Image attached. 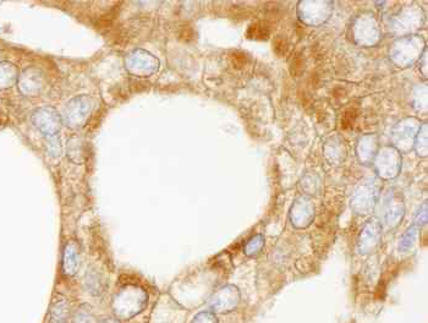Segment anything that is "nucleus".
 Wrapping results in <instances>:
<instances>
[{"label": "nucleus", "instance_id": "nucleus-1", "mask_svg": "<svg viewBox=\"0 0 428 323\" xmlns=\"http://www.w3.org/2000/svg\"><path fill=\"white\" fill-rule=\"evenodd\" d=\"M148 295L137 285H125L113 297V311L117 317L129 319L140 314L146 307Z\"/></svg>", "mask_w": 428, "mask_h": 323}, {"label": "nucleus", "instance_id": "nucleus-2", "mask_svg": "<svg viewBox=\"0 0 428 323\" xmlns=\"http://www.w3.org/2000/svg\"><path fill=\"white\" fill-rule=\"evenodd\" d=\"M93 101L90 96H78L70 99L64 108V121L66 125L78 129L85 125L88 117L91 116Z\"/></svg>", "mask_w": 428, "mask_h": 323}, {"label": "nucleus", "instance_id": "nucleus-3", "mask_svg": "<svg viewBox=\"0 0 428 323\" xmlns=\"http://www.w3.org/2000/svg\"><path fill=\"white\" fill-rule=\"evenodd\" d=\"M32 123L42 134L53 136L61 131L63 119L54 108L42 107L32 114Z\"/></svg>", "mask_w": 428, "mask_h": 323}, {"label": "nucleus", "instance_id": "nucleus-4", "mask_svg": "<svg viewBox=\"0 0 428 323\" xmlns=\"http://www.w3.org/2000/svg\"><path fill=\"white\" fill-rule=\"evenodd\" d=\"M240 297H241L240 292L236 287L225 285L213 294V297L209 300V307L212 312L226 314L238 307Z\"/></svg>", "mask_w": 428, "mask_h": 323}, {"label": "nucleus", "instance_id": "nucleus-5", "mask_svg": "<svg viewBox=\"0 0 428 323\" xmlns=\"http://www.w3.org/2000/svg\"><path fill=\"white\" fill-rule=\"evenodd\" d=\"M126 69L135 76H148L157 68V59L143 49L129 53L125 59Z\"/></svg>", "mask_w": 428, "mask_h": 323}, {"label": "nucleus", "instance_id": "nucleus-6", "mask_svg": "<svg viewBox=\"0 0 428 323\" xmlns=\"http://www.w3.org/2000/svg\"><path fill=\"white\" fill-rule=\"evenodd\" d=\"M44 75L37 68H27L24 70L18 78L19 90L26 97L38 96L44 88Z\"/></svg>", "mask_w": 428, "mask_h": 323}, {"label": "nucleus", "instance_id": "nucleus-7", "mask_svg": "<svg viewBox=\"0 0 428 323\" xmlns=\"http://www.w3.org/2000/svg\"><path fill=\"white\" fill-rule=\"evenodd\" d=\"M73 311L69 299L63 294H56L48 312V323H71Z\"/></svg>", "mask_w": 428, "mask_h": 323}, {"label": "nucleus", "instance_id": "nucleus-8", "mask_svg": "<svg viewBox=\"0 0 428 323\" xmlns=\"http://www.w3.org/2000/svg\"><path fill=\"white\" fill-rule=\"evenodd\" d=\"M81 266V250L76 240H69L66 242L63 252V261L61 267L64 275L68 277H74L78 275V270Z\"/></svg>", "mask_w": 428, "mask_h": 323}, {"label": "nucleus", "instance_id": "nucleus-9", "mask_svg": "<svg viewBox=\"0 0 428 323\" xmlns=\"http://www.w3.org/2000/svg\"><path fill=\"white\" fill-rule=\"evenodd\" d=\"M16 65L10 61H0V91L8 90L18 82Z\"/></svg>", "mask_w": 428, "mask_h": 323}, {"label": "nucleus", "instance_id": "nucleus-10", "mask_svg": "<svg viewBox=\"0 0 428 323\" xmlns=\"http://www.w3.org/2000/svg\"><path fill=\"white\" fill-rule=\"evenodd\" d=\"M66 153H68L69 160L74 163L83 164L85 162L86 148H85V143L80 136H73L70 138L68 141V146H66Z\"/></svg>", "mask_w": 428, "mask_h": 323}, {"label": "nucleus", "instance_id": "nucleus-11", "mask_svg": "<svg viewBox=\"0 0 428 323\" xmlns=\"http://www.w3.org/2000/svg\"><path fill=\"white\" fill-rule=\"evenodd\" d=\"M85 285L92 297H100L105 292V283H104L103 278L100 276V273L95 272V270L87 272Z\"/></svg>", "mask_w": 428, "mask_h": 323}, {"label": "nucleus", "instance_id": "nucleus-12", "mask_svg": "<svg viewBox=\"0 0 428 323\" xmlns=\"http://www.w3.org/2000/svg\"><path fill=\"white\" fill-rule=\"evenodd\" d=\"M71 323H97L95 321V312L92 310V307L87 304H83L78 307V310L75 311Z\"/></svg>", "mask_w": 428, "mask_h": 323}, {"label": "nucleus", "instance_id": "nucleus-13", "mask_svg": "<svg viewBox=\"0 0 428 323\" xmlns=\"http://www.w3.org/2000/svg\"><path fill=\"white\" fill-rule=\"evenodd\" d=\"M46 150H47L48 155L53 157V158H59L61 157L63 148H61V138H58V135L47 136Z\"/></svg>", "mask_w": 428, "mask_h": 323}, {"label": "nucleus", "instance_id": "nucleus-14", "mask_svg": "<svg viewBox=\"0 0 428 323\" xmlns=\"http://www.w3.org/2000/svg\"><path fill=\"white\" fill-rule=\"evenodd\" d=\"M191 323H219L216 319V314L211 311H202L196 314Z\"/></svg>", "mask_w": 428, "mask_h": 323}, {"label": "nucleus", "instance_id": "nucleus-15", "mask_svg": "<svg viewBox=\"0 0 428 323\" xmlns=\"http://www.w3.org/2000/svg\"><path fill=\"white\" fill-rule=\"evenodd\" d=\"M249 36L251 39H267L268 37V30L266 27L262 26V25H260V24H255V25H251L250 29H249Z\"/></svg>", "mask_w": 428, "mask_h": 323}, {"label": "nucleus", "instance_id": "nucleus-16", "mask_svg": "<svg viewBox=\"0 0 428 323\" xmlns=\"http://www.w3.org/2000/svg\"><path fill=\"white\" fill-rule=\"evenodd\" d=\"M355 117H356V114H355L354 111H348L344 118H343V129H350L353 124H354Z\"/></svg>", "mask_w": 428, "mask_h": 323}, {"label": "nucleus", "instance_id": "nucleus-17", "mask_svg": "<svg viewBox=\"0 0 428 323\" xmlns=\"http://www.w3.org/2000/svg\"><path fill=\"white\" fill-rule=\"evenodd\" d=\"M274 47H276L277 53H279V54H284L286 51V41L281 39V37H278V39H276V46H274Z\"/></svg>", "mask_w": 428, "mask_h": 323}, {"label": "nucleus", "instance_id": "nucleus-18", "mask_svg": "<svg viewBox=\"0 0 428 323\" xmlns=\"http://www.w3.org/2000/svg\"><path fill=\"white\" fill-rule=\"evenodd\" d=\"M97 323H120V321L117 317H104Z\"/></svg>", "mask_w": 428, "mask_h": 323}]
</instances>
